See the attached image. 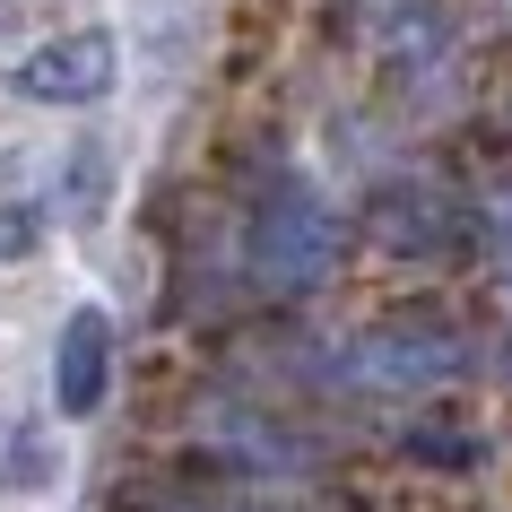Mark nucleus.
I'll return each instance as SVG.
<instances>
[{
    "instance_id": "nucleus-1",
    "label": "nucleus",
    "mask_w": 512,
    "mask_h": 512,
    "mask_svg": "<svg viewBox=\"0 0 512 512\" xmlns=\"http://www.w3.org/2000/svg\"><path fill=\"white\" fill-rule=\"evenodd\" d=\"M252 270L261 287L278 296H304V287H322L339 270V217L322 209V191L313 183H278L261 209H252Z\"/></svg>"
},
{
    "instance_id": "nucleus-2",
    "label": "nucleus",
    "mask_w": 512,
    "mask_h": 512,
    "mask_svg": "<svg viewBox=\"0 0 512 512\" xmlns=\"http://www.w3.org/2000/svg\"><path fill=\"white\" fill-rule=\"evenodd\" d=\"M460 365H469V339L443 322H382L365 330L348 348V374L365 382V391H434V382H452Z\"/></svg>"
},
{
    "instance_id": "nucleus-3",
    "label": "nucleus",
    "mask_w": 512,
    "mask_h": 512,
    "mask_svg": "<svg viewBox=\"0 0 512 512\" xmlns=\"http://www.w3.org/2000/svg\"><path fill=\"white\" fill-rule=\"evenodd\" d=\"M122 79V53H113L105 27H79V35H44L18 70H9V87L27 96V105H96L105 87Z\"/></svg>"
},
{
    "instance_id": "nucleus-4",
    "label": "nucleus",
    "mask_w": 512,
    "mask_h": 512,
    "mask_svg": "<svg viewBox=\"0 0 512 512\" xmlns=\"http://www.w3.org/2000/svg\"><path fill=\"white\" fill-rule=\"evenodd\" d=\"M105 382H113V322L96 304H79L53 339V408L61 417H96L105 408Z\"/></svg>"
},
{
    "instance_id": "nucleus-5",
    "label": "nucleus",
    "mask_w": 512,
    "mask_h": 512,
    "mask_svg": "<svg viewBox=\"0 0 512 512\" xmlns=\"http://www.w3.org/2000/svg\"><path fill=\"white\" fill-rule=\"evenodd\" d=\"M365 226H374L382 252H452L469 217H460V200H443V191L400 183V191H382L374 209H365Z\"/></svg>"
},
{
    "instance_id": "nucleus-6",
    "label": "nucleus",
    "mask_w": 512,
    "mask_h": 512,
    "mask_svg": "<svg viewBox=\"0 0 512 512\" xmlns=\"http://www.w3.org/2000/svg\"><path fill=\"white\" fill-rule=\"evenodd\" d=\"M408 452H417V460H443V469H460L478 443H460V434H408Z\"/></svg>"
},
{
    "instance_id": "nucleus-7",
    "label": "nucleus",
    "mask_w": 512,
    "mask_h": 512,
    "mask_svg": "<svg viewBox=\"0 0 512 512\" xmlns=\"http://www.w3.org/2000/svg\"><path fill=\"white\" fill-rule=\"evenodd\" d=\"M486 243H495V261H504V278H512V200L486 217Z\"/></svg>"
}]
</instances>
